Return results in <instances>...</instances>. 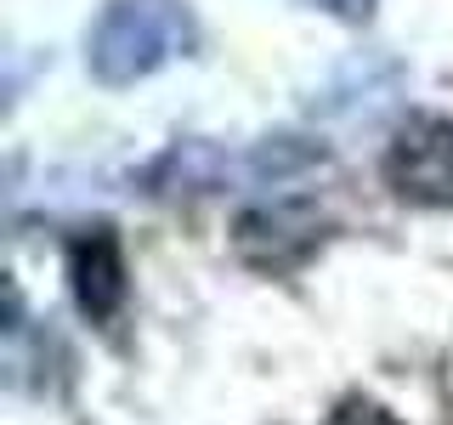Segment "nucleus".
<instances>
[{
    "label": "nucleus",
    "mask_w": 453,
    "mask_h": 425,
    "mask_svg": "<svg viewBox=\"0 0 453 425\" xmlns=\"http://www.w3.org/2000/svg\"><path fill=\"white\" fill-rule=\"evenodd\" d=\"M198 23L188 0H103L91 35H85V68L103 85H136L159 74L170 57L193 51Z\"/></svg>",
    "instance_id": "f257e3e1"
},
{
    "label": "nucleus",
    "mask_w": 453,
    "mask_h": 425,
    "mask_svg": "<svg viewBox=\"0 0 453 425\" xmlns=\"http://www.w3.org/2000/svg\"><path fill=\"white\" fill-rule=\"evenodd\" d=\"M323 238H329V216L318 210V198H301V193L261 198V205L238 210V221H233V255L273 278L306 267L323 250Z\"/></svg>",
    "instance_id": "f03ea898"
},
{
    "label": "nucleus",
    "mask_w": 453,
    "mask_h": 425,
    "mask_svg": "<svg viewBox=\"0 0 453 425\" xmlns=\"http://www.w3.org/2000/svg\"><path fill=\"white\" fill-rule=\"evenodd\" d=\"M386 188L414 210H448L453 205V120L448 113H408L386 142L380 159Z\"/></svg>",
    "instance_id": "7ed1b4c3"
},
{
    "label": "nucleus",
    "mask_w": 453,
    "mask_h": 425,
    "mask_svg": "<svg viewBox=\"0 0 453 425\" xmlns=\"http://www.w3.org/2000/svg\"><path fill=\"white\" fill-rule=\"evenodd\" d=\"M68 283H74V301L91 323H108L125 312L131 301V267H125V250L108 227H91L68 244Z\"/></svg>",
    "instance_id": "20e7f679"
},
{
    "label": "nucleus",
    "mask_w": 453,
    "mask_h": 425,
    "mask_svg": "<svg viewBox=\"0 0 453 425\" xmlns=\"http://www.w3.org/2000/svg\"><path fill=\"white\" fill-rule=\"evenodd\" d=\"M323 425H403V420L386 403H374V397H346V403H334V414Z\"/></svg>",
    "instance_id": "39448f33"
},
{
    "label": "nucleus",
    "mask_w": 453,
    "mask_h": 425,
    "mask_svg": "<svg viewBox=\"0 0 453 425\" xmlns=\"http://www.w3.org/2000/svg\"><path fill=\"white\" fill-rule=\"evenodd\" d=\"M306 6L329 12V18H340V23H368L374 18V0H306Z\"/></svg>",
    "instance_id": "423d86ee"
}]
</instances>
